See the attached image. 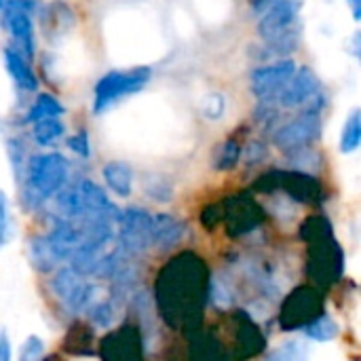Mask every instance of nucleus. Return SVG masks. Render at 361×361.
Listing matches in <instances>:
<instances>
[{
  "label": "nucleus",
  "mask_w": 361,
  "mask_h": 361,
  "mask_svg": "<svg viewBox=\"0 0 361 361\" xmlns=\"http://www.w3.org/2000/svg\"><path fill=\"white\" fill-rule=\"evenodd\" d=\"M212 273L195 252H180L169 258L154 281L157 313L171 330L195 336L201 332L209 294Z\"/></svg>",
  "instance_id": "obj_1"
},
{
  "label": "nucleus",
  "mask_w": 361,
  "mask_h": 361,
  "mask_svg": "<svg viewBox=\"0 0 361 361\" xmlns=\"http://www.w3.org/2000/svg\"><path fill=\"white\" fill-rule=\"evenodd\" d=\"M300 237L309 245V275L315 286L330 288L345 277L347 258L338 239L334 237L332 222L326 216H311L300 226Z\"/></svg>",
  "instance_id": "obj_2"
},
{
  "label": "nucleus",
  "mask_w": 361,
  "mask_h": 361,
  "mask_svg": "<svg viewBox=\"0 0 361 361\" xmlns=\"http://www.w3.org/2000/svg\"><path fill=\"white\" fill-rule=\"evenodd\" d=\"M23 199L30 207H40L68 186L70 161L59 152H40L27 159L23 167Z\"/></svg>",
  "instance_id": "obj_3"
},
{
  "label": "nucleus",
  "mask_w": 361,
  "mask_h": 361,
  "mask_svg": "<svg viewBox=\"0 0 361 361\" xmlns=\"http://www.w3.org/2000/svg\"><path fill=\"white\" fill-rule=\"evenodd\" d=\"M256 192L262 195H283L296 203H322L326 192L322 182L313 173L296 171V169H275L267 171L256 180Z\"/></svg>",
  "instance_id": "obj_4"
},
{
  "label": "nucleus",
  "mask_w": 361,
  "mask_h": 361,
  "mask_svg": "<svg viewBox=\"0 0 361 361\" xmlns=\"http://www.w3.org/2000/svg\"><path fill=\"white\" fill-rule=\"evenodd\" d=\"M322 313H326V296L322 290L315 286H300L283 298L277 324L283 332H302Z\"/></svg>",
  "instance_id": "obj_5"
},
{
  "label": "nucleus",
  "mask_w": 361,
  "mask_h": 361,
  "mask_svg": "<svg viewBox=\"0 0 361 361\" xmlns=\"http://www.w3.org/2000/svg\"><path fill=\"white\" fill-rule=\"evenodd\" d=\"M152 70L148 66H137L131 70H112L104 74L93 91V112L102 114L112 108L121 97L142 91L150 82Z\"/></svg>",
  "instance_id": "obj_6"
},
{
  "label": "nucleus",
  "mask_w": 361,
  "mask_h": 361,
  "mask_svg": "<svg viewBox=\"0 0 361 361\" xmlns=\"http://www.w3.org/2000/svg\"><path fill=\"white\" fill-rule=\"evenodd\" d=\"M152 214L144 207H125L116 218V243L127 258L142 256L152 247Z\"/></svg>",
  "instance_id": "obj_7"
},
{
  "label": "nucleus",
  "mask_w": 361,
  "mask_h": 361,
  "mask_svg": "<svg viewBox=\"0 0 361 361\" xmlns=\"http://www.w3.org/2000/svg\"><path fill=\"white\" fill-rule=\"evenodd\" d=\"M49 290L70 315H78V313H85L97 286L91 283L89 279H85L82 275H78L74 269L61 267V269L53 271V275L49 279Z\"/></svg>",
  "instance_id": "obj_8"
},
{
  "label": "nucleus",
  "mask_w": 361,
  "mask_h": 361,
  "mask_svg": "<svg viewBox=\"0 0 361 361\" xmlns=\"http://www.w3.org/2000/svg\"><path fill=\"white\" fill-rule=\"evenodd\" d=\"M264 209L262 205L250 195H233L220 203V224H224L231 237H241L256 231L262 224Z\"/></svg>",
  "instance_id": "obj_9"
},
{
  "label": "nucleus",
  "mask_w": 361,
  "mask_h": 361,
  "mask_svg": "<svg viewBox=\"0 0 361 361\" xmlns=\"http://www.w3.org/2000/svg\"><path fill=\"white\" fill-rule=\"evenodd\" d=\"M322 129H324L322 114L302 110L296 118L283 123L281 127H277L273 131V144L281 152L288 154V152L313 146L322 137Z\"/></svg>",
  "instance_id": "obj_10"
},
{
  "label": "nucleus",
  "mask_w": 361,
  "mask_h": 361,
  "mask_svg": "<svg viewBox=\"0 0 361 361\" xmlns=\"http://www.w3.org/2000/svg\"><path fill=\"white\" fill-rule=\"evenodd\" d=\"M102 361H146V341L137 326L123 324L99 343Z\"/></svg>",
  "instance_id": "obj_11"
},
{
  "label": "nucleus",
  "mask_w": 361,
  "mask_h": 361,
  "mask_svg": "<svg viewBox=\"0 0 361 361\" xmlns=\"http://www.w3.org/2000/svg\"><path fill=\"white\" fill-rule=\"evenodd\" d=\"M296 68H298L296 61L290 59V57L288 59H277V61H273L269 66H262V68H256L252 72V78H250V87H252L254 97L260 104H277L279 93L290 82Z\"/></svg>",
  "instance_id": "obj_12"
},
{
  "label": "nucleus",
  "mask_w": 361,
  "mask_h": 361,
  "mask_svg": "<svg viewBox=\"0 0 361 361\" xmlns=\"http://www.w3.org/2000/svg\"><path fill=\"white\" fill-rule=\"evenodd\" d=\"M300 13V0H275L271 2L262 17L258 19V36L269 42L277 36H283L294 30V23Z\"/></svg>",
  "instance_id": "obj_13"
},
{
  "label": "nucleus",
  "mask_w": 361,
  "mask_h": 361,
  "mask_svg": "<svg viewBox=\"0 0 361 361\" xmlns=\"http://www.w3.org/2000/svg\"><path fill=\"white\" fill-rule=\"evenodd\" d=\"M317 93H322V85L317 74L311 68H296L294 76L290 78V82L283 87V91L279 93L277 102L281 108H305Z\"/></svg>",
  "instance_id": "obj_14"
},
{
  "label": "nucleus",
  "mask_w": 361,
  "mask_h": 361,
  "mask_svg": "<svg viewBox=\"0 0 361 361\" xmlns=\"http://www.w3.org/2000/svg\"><path fill=\"white\" fill-rule=\"evenodd\" d=\"M188 233V226L182 218L167 214V212H157L152 214V247L159 252H169L176 250Z\"/></svg>",
  "instance_id": "obj_15"
},
{
  "label": "nucleus",
  "mask_w": 361,
  "mask_h": 361,
  "mask_svg": "<svg viewBox=\"0 0 361 361\" xmlns=\"http://www.w3.org/2000/svg\"><path fill=\"white\" fill-rule=\"evenodd\" d=\"M2 11H4V25L15 44L13 49L30 61L36 53V36H34L32 15L23 13V11H15V8H2Z\"/></svg>",
  "instance_id": "obj_16"
},
{
  "label": "nucleus",
  "mask_w": 361,
  "mask_h": 361,
  "mask_svg": "<svg viewBox=\"0 0 361 361\" xmlns=\"http://www.w3.org/2000/svg\"><path fill=\"white\" fill-rule=\"evenodd\" d=\"M44 237H47L49 245L53 247L55 256L61 262H68L70 256L76 252V247L82 241L78 224L70 222V220H63V218H57V216H53V222H51L49 231L44 233Z\"/></svg>",
  "instance_id": "obj_17"
},
{
  "label": "nucleus",
  "mask_w": 361,
  "mask_h": 361,
  "mask_svg": "<svg viewBox=\"0 0 361 361\" xmlns=\"http://www.w3.org/2000/svg\"><path fill=\"white\" fill-rule=\"evenodd\" d=\"M76 188H78L82 209H85L82 220H87V218H118L121 209L110 201L106 188H102L93 180H80L76 184Z\"/></svg>",
  "instance_id": "obj_18"
},
{
  "label": "nucleus",
  "mask_w": 361,
  "mask_h": 361,
  "mask_svg": "<svg viewBox=\"0 0 361 361\" xmlns=\"http://www.w3.org/2000/svg\"><path fill=\"white\" fill-rule=\"evenodd\" d=\"M102 178H104L106 188L112 195H116L121 199L131 197V192H133V169H131L129 163H125V161H108L102 167Z\"/></svg>",
  "instance_id": "obj_19"
},
{
  "label": "nucleus",
  "mask_w": 361,
  "mask_h": 361,
  "mask_svg": "<svg viewBox=\"0 0 361 361\" xmlns=\"http://www.w3.org/2000/svg\"><path fill=\"white\" fill-rule=\"evenodd\" d=\"M2 55H4V68L11 74V78L15 80V85L23 91H30V93L38 91V78H36L30 61L21 53H17L13 47H4Z\"/></svg>",
  "instance_id": "obj_20"
},
{
  "label": "nucleus",
  "mask_w": 361,
  "mask_h": 361,
  "mask_svg": "<svg viewBox=\"0 0 361 361\" xmlns=\"http://www.w3.org/2000/svg\"><path fill=\"white\" fill-rule=\"evenodd\" d=\"M27 258L32 262V267L38 271V273H53L57 271L63 262L55 256L53 247L49 245L47 237L44 235H32L27 239Z\"/></svg>",
  "instance_id": "obj_21"
},
{
  "label": "nucleus",
  "mask_w": 361,
  "mask_h": 361,
  "mask_svg": "<svg viewBox=\"0 0 361 361\" xmlns=\"http://www.w3.org/2000/svg\"><path fill=\"white\" fill-rule=\"evenodd\" d=\"M190 345V361H226L228 357L226 345L218 336H203L201 332H197Z\"/></svg>",
  "instance_id": "obj_22"
},
{
  "label": "nucleus",
  "mask_w": 361,
  "mask_h": 361,
  "mask_svg": "<svg viewBox=\"0 0 361 361\" xmlns=\"http://www.w3.org/2000/svg\"><path fill=\"white\" fill-rule=\"evenodd\" d=\"M63 112H66V108H63V104H61L55 95H51V93H40V95L34 99V104L27 108L23 123L34 125V123H38V121H44V118H61Z\"/></svg>",
  "instance_id": "obj_23"
},
{
  "label": "nucleus",
  "mask_w": 361,
  "mask_h": 361,
  "mask_svg": "<svg viewBox=\"0 0 361 361\" xmlns=\"http://www.w3.org/2000/svg\"><path fill=\"white\" fill-rule=\"evenodd\" d=\"M302 334H305L311 343H332V341L338 338L341 326H338V322L326 311V313H322L317 319H313V322L302 330Z\"/></svg>",
  "instance_id": "obj_24"
},
{
  "label": "nucleus",
  "mask_w": 361,
  "mask_h": 361,
  "mask_svg": "<svg viewBox=\"0 0 361 361\" xmlns=\"http://www.w3.org/2000/svg\"><path fill=\"white\" fill-rule=\"evenodd\" d=\"M361 144V112L360 110H353L345 125H343V131H341V140H338V150L343 154H353L357 152Z\"/></svg>",
  "instance_id": "obj_25"
},
{
  "label": "nucleus",
  "mask_w": 361,
  "mask_h": 361,
  "mask_svg": "<svg viewBox=\"0 0 361 361\" xmlns=\"http://www.w3.org/2000/svg\"><path fill=\"white\" fill-rule=\"evenodd\" d=\"M66 133V125L61 118H44L32 125V137L38 146H53Z\"/></svg>",
  "instance_id": "obj_26"
},
{
  "label": "nucleus",
  "mask_w": 361,
  "mask_h": 361,
  "mask_svg": "<svg viewBox=\"0 0 361 361\" xmlns=\"http://www.w3.org/2000/svg\"><path fill=\"white\" fill-rule=\"evenodd\" d=\"M241 150L243 146L237 140H226L218 146L216 154H214V167L218 171H231L239 165L241 161Z\"/></svg>",
  "instance_id": "obj_27"
},
{
  "label": "nucleus",
  "mask_w": 361,
  "mask_h": 361,
  "mask_svg": "<svg viewBox=\"0 0 361 361\" xmlns=\"http://www.w3.org/2000/svg\"><path fill=\"white\" fill-rule=\"evenodd\" d=\"M309 360V347L302 341H288L281 347H277L267 361H307Z\"/></svg>",
  "instance_id": "obj_28"
},
{
  "label": "nucleus",
  "mask_w": 361,
  "mask_h": 361,
  "mask_svg": "<svg viewBox=\"0 0 361 361\" xmlns=\"http://www.w3.org/2000/svg\"><path fill=\"white\" fill-rule=\"evenodd\" d=\"M146 195L154 201V203H169L173 199V186L167 178L163 176H150L146 180Z\"/></svg>",
  "instance_id": "obj_29"
},
{
  "label": "nucleus",
  "mask_w": 361,
  "mask_h": 361,
  "mask_svg": "<svg viewBox=\"0 0 361 361\" xmlns=\"http://www.w3.org/2000/svg\"><path fill=\"white\" fill-rule=\"evenodd\" d=\"M44 351H47L44 341L36 334H30L19 347L17 361H44Z\"/></svg>",
  "instance_id": "obj_30"
},
{
  "label": "nucleus",
  "mask_w": 361,
  "mask_h": 361,
  "mask_svg": "<svg viewBox=\"0 0 361 361\" xmlns=\"http://www.w3.org/2000/svg\"><path fill=\"white\" fill-rule=\"evenodd\" d=\"M267 157H269V148H267V144L260 142V140L247 142V146H243V150H241V159H243L247 165H258V163H262Z\"/></svg>",
  "instance_id": "obj_31"
},
{
  "label": "nucleus",
  "mask_w": 361,
  "mask_h": 361,
  "mask_svg": "<svg viewBox=\"0 0 361 361\" xmlns=\"http://www.w3.org/2000/svg\"><path fill=\"white\" fill-rule=\"evenodd\" d=\"M11 235V209H8V197L4 190H0V250L8 243Z\"/></svg>",
  "instance_id": "obj_32"
},
{
  "label": "nucleus",
  "mask_w": 361,
  "mask_h": 361,
  "mask_svg": "<svg viewBox=\"0 0 361 361\" xmlns=\"http://www.w3.org/2000/svg\"><path fill=\"white\" fill-rule=\"evenodd\" d=\"M68 148H70L76 157H80V159H89V157H91V142H89V133H87L85 129H80L78 133L70 135V137H68Z\"/></svg>",
  "instance_id": "obj_33"
},
{
  "label": "nucleus",
  "mask_w": 361,
  "mask_h": 361,
  "mask_svg": "<svg viewBox=\"0 0 361 361\" xmlns=\"http://www.w3.org/2000/svg\"><path fill=\"white\" fill-rule=\"evenodd\" d=\"M6 152H8V161L15 169V173H21L23 171V148L19 144V140H8L6 142Z\"/></svg>",
  "instance_id": "obj_34"
},
{
  "label": "nucleus",
  "mask_w": 361,
  "mask_h": 361,
  "mask_svg": "<svg viewBox=\"0 0 361 361\" xmlns=\"http://www.w3.org/2000/svg\"><path fill=\"white\" fill-rule=\"evenodd\" d=\"M0 361H13V349L11 338L6 330H0Z\"/></svg>",
  "instance_id": "obj_35"
},
{
  "label": "nucleus",
  "mask_w": 361,
  "mask_h": 361,
  "mask_svg": "<svg viewBox=\"0 0 361 361\" xmlns=\"http://www.w3.org/2000/svg\"><path fill=\"white\" fill-rule=\"evenodd\" d=\"M349 6H351V13H353V19L360 21L361 19V0H347Z\"/></svg>",
  "instance_id": "obj_36"
},
{
  "label": "nucleus",
  "mask_w": 361,
  "mask_h": 361,
  "mask_svg": "<svg viewBox=\"0 0 361 361\" xmlns=\"http://www.w3.org/2000/svg\"><path fill=\"white\" fill-rule=\"evenodd\" d=\"M271 2H275V0H252V6H254V11H258V13H262Z\"/></svg>",
  "instance_id": "obj_37"
},
{
  "label": "nucleus",
  "mask_w": 361,
  "mask_h": 361,
  "mask_svg": "<svg viewBox=\"0 0 361 361\" xmlns=\"http://www.w3.org/2000/svg\"><path fill=\"white\" fill-rule=\"evenodd\" d=\"M4 4H6V0H0V11L4 8Z\"/></svg>",
  "instance_id": "obj_38"
}]
</instances>
